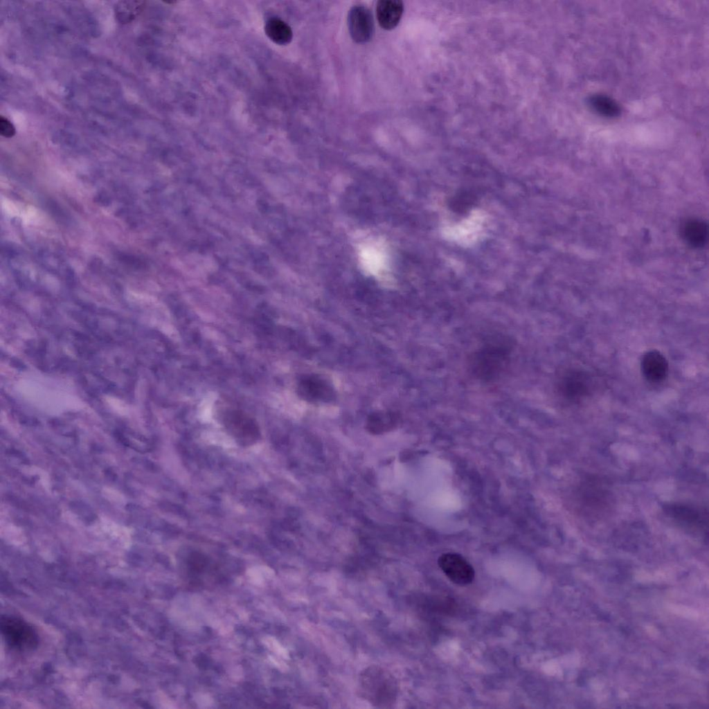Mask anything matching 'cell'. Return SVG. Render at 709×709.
I'll return each instance as SVG.
<instances>
[{"mask_svg": "<svg viewBox=\"0 0 709 709\" xmlns=\"http://www.w3.org/2000/svg\"><path fill=\"white\" fill-rule=\"evenodd\" d=\"M514 346V340L508 334L494 332L487 335L469 356L470 373L482 382L497 380L510 365Z\"/></svg>", "mask_w": 709, "mask_h": 709, "instance_id": "cell-1", "label": "cell"}, {"mask_svg": "<svg viewBox=\"0 0 709 709\" xmlns=\"http://www.w3.org/2000/svg\"><path fill=\"white\" fill-rule=\"evenodd\" d=\"M359 686L361 696L375 707L391 708L396 701L397 680L389 671L379 665H370L361 672Z\"/></svg>", "mask_w": 709, "mask_h": 709, "instance_id": "cell-2", "label": "cell"}, {"mask_svg": "<svg viewBox=\"0 0 709 709\" xmlns=\"http://www.w3.org/2000/svg\"><path fill=\"white\" fill-rule=\"evenodd\" d=\"M0 629L5 642L11 648L19 651L31 650L39 643L38 634L35 628L21 618L2 616Z\"/></svg>", "mask_w": 709, "mask_h": 709, "instance_id": "cell-3", "label": "cell"}, {"mask_svg": "<svg viewBox=\"0 0 709 709\" xmlns=\"http://www.w3.org/2000/svg\"><path fill=\"white\" fill-rule=\"evenodd\" d=\"M664 511L682 528L702 536L708 535L707 509L682 503H671L664 506Z\"/></svg>", "mask_w": 709, "mask_h": 709, "instance_id": "cell-4", "label": "cell"}, {"mask_svg": "<svg viewBox=\"0 0 709 709\" xmlns=\"http://www.w3.org/2000/svg\"><path fill=\"white\" fill-rule=\"evenodd\" d=\"M438 564L449 580L457 585L469 584L474 579L475 571L473 566L458 553H443L439 557Z\"/></svg>", "mask_w": 709, "mask_h": 709, "instance_id": "cell-5", "label": "cell"}, {"mask_svg": "<svg viewBox=\"0 0 709 709\" xmlns=\"http://www.w3.org/2000/svg\"><path fill=\"white\" fill-rule=\"evenodd\" d=\"M591 384V379L586 373L571 369L562 373L557 382V388L565 399L575 402L589 393Z\"/></svg>", "mask_w": 709, "mask_h": 709, "instance_id": "cell-6", "label": "cell"}, {"mask_svg": "<svg viewBox=\"0 0 709 709\" xmlns=\"http://www.w3.org/2000/svg\"><path fill=\"white\" fill-rule=\"evenodd\" d=\"M348 25L354 42L365 43L371 39L374 33V21L372 12L367 7L361 5L352 7L348 12Z\"/></svg>", "mask_w": 709, "mask_h": 709, "instance_id": "cell-7", "label": "cell"}, {"mask_svg": "<svg viewBox=\"0 0 709 709\" xmlns=\"http://www.w3.org/2000/svg\"><path fill=\"white\" fill-rule=\"evenodd\" d=\"M297 391L303 399L309 402H329L334 396V390L329 383L312 375L302 377L298 383Z\"/></svg>", "mask_w": 709, "mask_h": 709, "instance_id": "cell-8", "label": "cell"}, {"mask_svg": "<svg viewBox=\"0 0 709 709\" xmlns=\"http://www.w3.org/2000/svg\"><path fill=\"white\" fill-rule=\"evenodd\" d=\"M640 367L645 379L652 383L663 382L668 374L667 359L656 350L647 351L643 355Z\"/></svg>", "mask_w": 709, "mask_h": 709, "instance_id": "cell-9", "label": "cell"}, {"mask_svg": "<svg viewBox=\"0 0 709 709\" xmlns=\"http://www.w3.org/2000/svg\"><path fill=\"white\" fill-rule=\"evenodd\" d=\"M404 10L400 0H380L376 6V15L379 26L385 30H391L398 24Z\"/></svg>", "mask_w": 709, "mask_h": 709, "instance_id": "cell-10", "label": "cell"}, {"mask_svg": "<svg viewBox=\"0 0 709 709\" xmlns=\"http://www.w3.org/2000/svg\"><path fill=\"white\" fill-rule=\"evenodd\" d=\"M267 37L274 43L286 45L292 39V30L290 26L279 18L273 17L269 19L264 27Z\"/></svg>", "mask_w": 709, "mask_h": 709, "instance_id": "cell-11", "label": "cell"}, {"mask_svg": "<svg viewBox=\"0 0 709 709\" xmlns=\"http://www.w3.org/2000/svg\"><path fill=\"white\" fill-rule=\"evenodd\" d=\"M684 236L692 245H703L707 236L706 224L699 221H690L686 223L684 227Z\"/></svg>", "mask_w": 709, "mask_h": 709, "instance_id": "cell-12", "label": "cell"}, {"mask_svg": "<svg viewBox=\"0 0 709 709\" xmlns=\"http://www.w3.org/2000/svg\"><path fill=\"white\" fill-rule=\"evenodd\" d=\"M375 245H368L361 251V256L364 266L370 268L379 269L386 265V258L383 251L376 248Z\"/></svg>", "mask_w": 709, "mask_h": 709, "instance_id": "cell-13", "label": "cell"}, {"mask_svg": "<svg viewBox=\"0 0 709 709\" xmlns=\"http://www.w3.org/2000/svg\"><path fill=\"white\" fill-rule=\"evenodd\" d=\"M142 1H120L116 6V15L121 23H129L139 13Z\"/></svg>", "mask_w": 709, "mask_h": 709, "instance_id": "cell-14", "label": "cell"}, {"mask_svg": "<svg viewBox=\"0 0 709 709\" xmlns=\"http://www.w3.org/2000/svg\"><path fill=\"white\" fill-rule=\"evenodd\" d=\"M395 420L393 414L390 413H376L370 415L368 425L372 431H379L391 427Z\"/></svg>", "mask_w": 709, "mask_h": 709, "instance_id": "cell-15", "label": "cell"}, {"mask_svg": "<svg viewBox=\"0 0 709 709\" xmlns=\"http://www.w3.org/2000/svg\"><path fill=\"white\" fill-rule=\"evenodd\" d=\"M595 109L607 116H613L618 111L613 102L603 96H597L591 100Z\"/></svg>", "mask_w": 709, "mask_h": 709, "instance_id": "cell-16", "label": "cell"}, {"mask_svg": "<svg viewBox=\"0 0 709 709\" xmlns=\"http://www.w3.org/2000/svg\"><path fill=\"white\" fill-rule=\"evenodd\" d=\"M15 128L12 123L3 116L0 117V134L6 138H10L15 134Z\"/></svg>", "mask_w": 709, "mask_h": 709, "instance_id": "cell-17", "label": "cell"}]
</instances>
